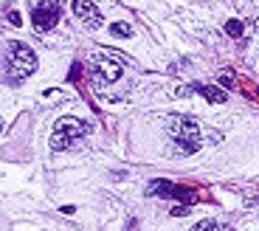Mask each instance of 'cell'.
<instances>
[{
  "label": "cell",
  "mask_w": 259,
  "mask_h": 231,
  "mask_svg": "<svg viewBox=\"0 0 259 231\" xmlns=\"http://www.w3.org/2000/svg\"><path fill=\"white\" fill-rule=\"evenodd\" d=\"M169 133H172L175 147H178V153H181V155H194L200 150V127H197V121L175 116V119L169 121Z\"/></svg>",
  "instance_id": "cell-1"
},
{
  "label": "cell",
  "mask_w": 259,
  "mask_h": 231,
  "mask_svg": "<svg viewBox=\"0 0 259 231\" xmlns=\"http://www.w3.org/2000/svg\"><path fill=\"white\" fill-rule=\"evenodd\" d=\"M87 133H90V127H87L85 121L65 116V119L57 121V130H54V136H51V150L65 153V150L73 147V141H76L79 136H87Z\"/></svg>",
  "instance_id": "cell-2"
},
{
  "label": "cell",
  "mask_w": 259,
  "mask_h": 231,
  "mask_svg": "<svg viewBox=\"0 0 259 231\" xmlns=\"http://www.w3.org/2000/svg\"><path fill=\"white\" fill-rule=\"evenodd\" d=\"M113 57H116V60H104V51L93 57V79L99 85H102V82L104 85H107V82H119L121 62L127 60V57H121V54H116V51H113Z\"/></svg>",
  "instance_id": "cell-3"
},
{
  "label": "cell",
  "mask_w": 259,
  "mask_h": 231,
  "mask_svg": "<svg viewBox=\"0 0 259 231\" xmlns=\"http://www.w3.org/2000/svg\"><path fill=\"white\" fill-rule=\"evenodd\" d=\"M37 71V57L34 51L23 43H14L11 45V77L14 79H26L28 74Z\"/></svg>",
  "instance_id": "cell-4"
},
{
  "label": "cell",
  "mask_w": 259,
  "mask_h": 231,
  "mask_svg": "<svg viewBox=\"0 0 259 231\" xmlns=\"http://www.w3.org/2000/svg\"><path fill=\"white\" fill-rule=\"evenodd\" d=\"M60 9H62V0H40L34 6V14H31L37 31H51L60 23Z\"/></svg>",
  "instance_id": "cell-5"
},
{
  "label": "cell",
  "mask_w": 259,
  "mask_h": 231,
  "mask_svg": "<svg viewBox=\"0 0 259 231\" xmlns=\"http://www.w3.org/2000/svg\"><path fill=\"white\" fill-rule=\"evenodd\" d=\"M70 9H73V14L82 20V26H87V28L102 26V14H99V9L93 6V0H73Z\"/></svg>",
  "instance_id": "cell-6"
},
{
  "label": "cell",
  "mask_w": 259,
  "mask_h": 231,
  "mask_svg": "<svg viewBox=\"0 0 259 231\" xmlns=\"http://www.w3.org/2000/svg\"><path fill=\"white\" fill-rule=\"evenodd\" d=\"M197 93L203 96L208 104H225V99H228V93H225L220 85H200Z\"/></svg>",
  "instance_id": "cell-7"
},
{
  "label": "cell",
  "mask_w": 259,
  "mask_h": 231,
  "mask_svg": "<svg viewBox=\"0 0 259 231\" xmlns=\"http://www.w3.org/2000/svg\"><path fill=\"white\" fill-rule=\"evenodd\" d=\"M172 189H175V183H169V180H152V183L147 186V195L164 197V195H172Z\"/></svg>",
  "instance_id": "cell-8"
},
{
  "label": "cell",
  "mask_w": 259,
  "mask_h": 231,
  "mask_svg": "<svg viewBox=\"0 0 259 231\" xmlns=\"http://www.w3.org/2000/svg\"><path fill=\"white\" fill-rule=\"evenodd\" d=\"M172 197H178V200H183V203H194V192H189V189H183V186H175L172 189Z\"/></svg>",
  "instance_id": "cell-9"
},
{
  "label": "cell",
  "mask_w": 259,
  "mask_h": 231,
  "mask_svg": "<svg viewBox=\"0 0 259 231\" xmlns=\"http://www.w3.org/2000/svg\"><path fill=\"white\" fill-rule=\"evenodd\" d=\"M110 31L116 37H132V26H130V23H113Z\"/></svg>",
  "instance_id": "cell-10"
},
{
  "label": "cell",
  "mask_w": 259,
  "mask_h": 231,
  "mask_svg": "<svg viewBox=\"0 0 259 231\" xmlns=\"http://www.w3.org/2000/svg\"><path fill=\"white\" fill-rule=\"evenodd\" d=\"M242 28L245 26H242L240 20H228V23H225V34L228 37H242Z\"/></svg>",
  "instance_id": "cell-11"
},
{
  "label": "cell",
  "mask_w": 259,
  "mask_h": 231,
  "mask_svg": "<svg viewBox=\"0 0 259 231\" xmlns=\"http://www.w3.org/2000/svg\"><path fill=\"white\" fill-rule=\"evenodd\" d=\"M217 82H220V87H223V90H234V85H237L228 74H220V77H217Z\"/></svg>",
  "instance_id": "cell-12"
},
{
  "label": "cell",
  "mask_w": 259,
  "mask_h": 231,
  "mask_svg": "<svg viewBox=\"0 0 259 231\" xmlns=\"http://www.w3.org/2000/svg\"><path fill=\"white\" fill-rule=\"evenodd\" d=\"M192 231H217V223L214 220H200Z\"/></svg>",
  "instance_id": "cell-13"
},
{
  "label": "cell",
  "mask_w": 259,
  "mask_h": 231,
  "mask_svg": "<svg viewBox=\"0 0 259 231\" xmlns=\"http://www.w3.org/2000/svg\"><path fill=\"white\" fill-rule=\"evenodd\" d=\"M9 23H11L14 28H20V23H23V20H20V14H17V11H9Z\"/></svg>",
  "instance_id": "cell-14"
},
{
  "label": "cell",
  "mask_w": 259,
  "mask_h": 231,
  "mask_svg": "<svg viewBox=\"0 0 259 231\" xmlns=\"http://www.w3.org/2000/svg\"><path fill=\"white\" fill-rule=\"evenodd\" d=\"M189 212V209H186V206H175L172 209V217H183V214Z\"/></svg>",
  "instance_id": "cell-15"
},
{
  "label": "cell",
  "mask_w": 259,
  "mask_h": 231,
  "mask_svg": "<svg viewBox=\"0 0 259 231\" xmlns=\"http://www.w3.org/2000/svg\"><path fill=\"white\" fill-rule=\"evenodd\" d=\"M0 130H3V121H0Z\"/></svg>",
  "instance_id": "cell-16"
}]
</instances>
